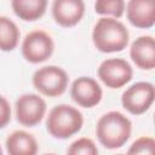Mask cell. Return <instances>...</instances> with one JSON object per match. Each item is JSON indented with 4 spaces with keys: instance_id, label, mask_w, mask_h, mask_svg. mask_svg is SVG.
I'll use <instances>...</instances> for the list:
<instances>
[{
    "instance_id": "52a82bcc",
    "label": "cell",
    "mask_w": 155,
    "mask_h": 155,
    "mask_svg": "<svg viewBox=\"0 0 155 155\" xmlns=\"http://www.w3.org/2000/svg\"><path fill=\"white\" fill-rule=\"evenodd\" d=\"M97 75L107 87L115 90L124 87L132 80L133 69L126 59L107 58L99 64Z\"/></svg>"
},
{
    "instance_id": "d6986e66",
    "label": "cell",
    "mask_w": 155,
    "mask_h": 155,
    "mask_svg": "<svg viewBox=\"0 0 155 155\" xmlns=\"http://www.w3.org/2000/svg\"><path fill=\"white\" fill-rule=\"evenodd\" d=\"M11 121V105L10 102L0 94V128H4Z\"/></svg>"
},
{
    "instance_id": "e0dca14e",
    "label": "cell",
    "mask_w": 155,
    "mask_h": 155,
    "mask_svg": "<svg viewBox=\"0 0 155 155\" xmlns=\"http://www.w3.org/2000/svg\"><path fill=\"white\" fill-rule=\"evenodd\" d=\"M67 155H98V148L91 138L81 137L68 147Z\"/></svg>"
},
{
    "instance_id": "4fadbf2b",
    "label": "cell",
    "mask_w": 155,
    "mask_h": 155,
    "mask_svg": "<svg viewBox=\"0 0 155 155\" xmlns=\"http://www.w3.org/2000/svg\"><path fill=\"white\" fill-rule=\"evenodd\" d=\"M5 145L8 155H38L39 151L36 138L24 130L11 132L6 138Z\"/></svg>"
},
{
    "instance_id": "ac0fdd59",
    "label": "cell",
    "mask_w": 155,
    "mask_h": 155,
    "mask_svg": "<svg viewBox=\"0 0 155 155\" xmlns=\"http://www.w3.org/2000/svg\"><path fill=\"white\" fill-rule=\"evenodd\" d=\"M127 155H155L154 138L149 136L137 138L128 148Z\"/></svg>"
},
{
    "instance_id": "ffe728a7",
    "label": "cell",
    "mask_w": 155,
    "mask_h": 155,
    "mask_svg": "<svg viewBox=\"0 0 155 155\" xmlns=\"http://www.w3.org/2000/svg\"><path fill=\"white\" fill-rule=\"evenodd\" d=\"M0 155H4V154H2V148H1V145H0Z\"/></svg>"
},
{
    "instance_id": "8992f818",
    "label": "cell",
    "mask_w": 155,
    "mask_h": 155,
    "mask_svg": "<svg viewBox=\"0 0 155 155\" xmlns=\"http://www.w3.org/2000/svg\"><path fill=\"white\" fill-rule=\"evenodd\" d=\"M155 87L151 82L138 81L127 87L121 94L122 107L132 115H142L154 103Z\"/></svg>"
},
{
    "instance_id": "ba28073f",
    "label": "cell",
    "mask_w": 155,
    "mask_h": 155,
    "mask_svg": "<svg viewBox=\"0 0 155 155\" xmlns=\"http://www.w3.org/2000/svg\"><path fill=\"white\" fill-rule=\"evenodd\" d=\"M15 108L17 121L25 127H33L41 122L47 110L45 99L35 93L19 96L16 101Z\"/></svg>"
},
{
    "instance_id": "3957f363",
    "label": "cell",
    "mask_w": 155,
    "mask_h": 155,
    "mask_svg": "<svg viewBox=\"0 0 155 155\" xmlns=\"http://www.w3.org/2000/svg\"><path fill=\"white\" fill-rule=\"evenodd\" d=\"M84 125V116L78 108L68 104L53 107L46 119V130L58 139H67L76 134Z\"/></svg>"
},
{
    "instance_id": "9c48e42d",
    "label": "cell",
    "mask_w": 155,
    "mask_h": 155,
    "mask_svg": "<svg viewBox=\"0 0 155 155\" xmlns=\"http://www.w3.org/2000/svg\"><path fill=\"white\" fill-rule=\"evenodd\" d=\"M70 97L78 105L92 108L102 101L103 90L96 79L91 76H80L71 84Z\"/></svg>"
},
{
    "instance_id": "7a4b0ae2",
    "label": "cell",
    "mask_w": 155,
    "mask_h": 155,
    "mask_svg": "<svg viewBox=\"0 0 155 155\" xmlns=\"http://www.w3.org/2000/svg\"><path fill=\"white\" fill-rule=\"evenodd\" d=\"M92 41L96 48L103 53L120 52L130 41V33L126 25L111 17L99 18L92 30Z\"/></svg>"
},
{
    "instance_id": "5b68a950",
    "label": "cell",
    "mask_w": 155,
    "mask_h": 155,
    "mask_svg": "<svg viewBox=\"0 0 155 155\" xmlns=\"http://www.w3.org/2000/svg\"><path fill=\"white\" fill-rule=\"evenodd\" d=\"M23 58L33 64L47 61L54 51V41L45 30H33L28 33L21 45Z\"/></svg>"
},
{
    "instance_id": "44dd1931",
    "label": "cell",
    "mask_w": 155,
    "mask_h": 155,
    "mask_svg": "<svg viewBox=\"0 0 155 155\" xmlns=\"http://www.w3.org/2000/svg\"><path fill=\"white\" fill-rule=\"evenodd\" d=\"M44 155H57V154H53V153H48V154H44Z\"/></svg>"
},
{
    "instance_id": "6da1fadb",
    "label": "cell",
    "mask_w": 155,
    "mask_h": 155,
    "mask_svg": "<svg viewBox=\"0 0 155 155\" xmlns=\"http://www.w3.org/2000/svg\"><path fill=\"white\" fill-rule=\"evenodd\" d=\"M131 120L116 110L103 114L96 125V136L107 149H117L125 145L131 137Z\"/></svg>"
},
{
    "instance_id": "8fae6325",
    "label": "cell",
    "mask_w": 155,
    "mask_h": 155,
    "mask_svg": "<svg viewBox=\"0 0 155 155\" xmlns=\"http://www.w3.org/2000/svg\"><path fill=\"white\" fill-rule=\"evenodd\" d=\"M128 22L139 29H149L155 24V2L153 0H130L126 6Z\"/></svg>"
},
{
    "instance_id": "2e32d148",
    "label": "cell",
    "mask_w": 155,
    "mask_h": 155,
    "mask_svg": "<svg viewBox=\"0 0 155 155\" xmlns=\"http://www.w3.org/2000/svg\"><path fill=\"white\" fill-rule=\"evenodd\" d=\"M125 6L126 2L124 0H97L94 2V11L98 15L117 19L122 17Z\"/></svg>"
},
{
    "instance_id": "9a60e30c",
    "label": "cell",
    "mask_w": 155,
    "mask_h": 155,
    "mask_svg": "<svg viewBox=\"0 0 155 155\" xmlns=\"http://www.w3.org/2000/svg\"><path fill=\"white\" fill-rule=\"evenodd\" d=\"M21 38L18 25L8 17L0 16V50L4 52L13 51Z\"/></svg>"
},
{
    "instance_id": "7402d4cb",
    "label": "cell",
    "mask_w": 155,
    "mask_h": 155,
    "mask_svg": "<svg viewBox=\"0 0 155 155\" xmlns=\"http://www.w3.org/2000/svg\"><path fill=\"white\" fill-rule=\"evenodd\" d=\"M116 155H127V154H116Z\"/></svg>"
},
{
    "instance_id": "30bf717a",
    "label": "cell",
    "mask_w": 155,
    "mask_h": 155,
    "mask_svg": "<svg viewBox=\"0 0 155 155\" xmlns=\"http://www.w3.org/2000/svg\"><path fill=\"white\" fill-rule=\"evenodd\" d=\"M51 11L57 24L64 28H71L82 19L85 2L81 0H54Z\"/></svg>"
},
{
    "instance_id": "7c38bea8",
    "label": "cell",
    "mask_w": 155,
    "mask_h": 155,
    "mask_svg": "<svg viewBox=\"0 0 155 155\" xmlns=\"http://www.w3.org/2000/svg\"><path fill=\"white\" fill-rule=\"evenodd\" d=\"M130 57L132 62L143 70H153L155 68V41L151 35L137 38L130 47Z\"/></svg>"
},
{
    "instance_id": "5bb4252c",
    "label": "cell",
    "mask_w": 155,
    "mask_h": 155,
    "mask_svg": "<svg viewBox=\"0 0 155 155\" xmlns=\"http://www.w3.org/2000/svg\"><path fill=\"white\" fill-rule=\"evenodd\" d=\"M47 4L46 0H12L11 7L19 19L33 22L45 15Z\"/></svg>"
},
{
    "instance_id": "277c9868",
    "label": "cell",
    "mask_w": 155,
    "mask_h": 155,
    "mask_svg": "<svg viewBox=\"0 0 155 155\" xmlns=\"http://www.w3.org/2000/svg\"><path fill=\"white\" fill-rule=\"evenodd\" d=\"M33 86L44 96H62L68 87L69 76L67 71L57 65H45L33 74Z\"/></svg>"
}]
</instances>
